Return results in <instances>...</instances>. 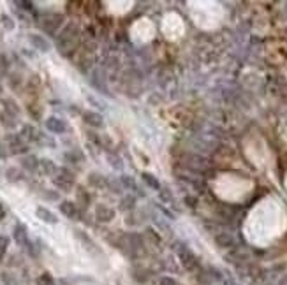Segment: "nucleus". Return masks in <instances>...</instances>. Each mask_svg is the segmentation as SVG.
Returning a JSON list of instances; mask_svg holds the SVG:
<instances>
[{
  "label": "nucleus",
  "instance_id": "1",
  "mask_svg": "<svg viewBox=\"0 0 287 285\" xmlns=\"http://www.w3.org/2000/svg\"><path fill=\"white\" fill-rule=\"evenodd\" d=\"M74 178H76V174L71 171V169L67 167H60L58 169L57 176H53V185L57 187L58 190H64V192H71L74 187Z\"/></svg>",
  "mask_w": 287,
  "mask_h": 285
},
{
  "label": "nucleus",
  "instance_id": "2",
  "mask_svg": "<svg viewBox=\"0 0 287 285\" xmlns=\"http://www.w3.org/2000/svg\"><path fill=\"white\" fill-rule=\"evenodd\" d=\"M62 23H64V16H62V14H57V12H49V14H46V16L41 18L39 27L42 28L46 34L53 36V34H57V30L62 27Z\"/></svg>",
  "mask_w": 287,
  "mask_h": 285
},
{
  "label": "nucleus",
  "instance_id": "3",
  "mask_svg": "<svg viewBox=\"0 0 287 285\" xmlns=\"http://www.w3.org/2000/svg\"><path fill=\"white\" fill-rule=\"evenodd\" d=\"M93 215H95V220L102 222V224H109L111 220H115L117 217V211H115L111 206H106V204H97L95 209H93Z\"/></svg>",
  "mask_w": 287,
  "mask_h": 285
},
{
  "label": "nucleus",
  "instance_id": "4",
  "mask_svg": "<svg viewBox=\"0 0 287 285\" xmlns=\"http://www.w3.org/2000/svg\"><path fill=\"white\" fill-rule=\"evenodd\" d=\"M44 127L51 134H64L67 130V122L58 117H48L44 120Z\"/></svg>",
  "mask_w": 287,
  "mask_h": 285
},
{
  "label": "nucleus",
  "instance_id": "5",
  "mask_svg": "<svg viewBox=\"0 0 287 285\" xmlns=\"http://www.w3.org/2000/svg\"><path fill=\"white\" fill-rule=\"evenodd\" d=\"M36 217L39 218L41 222H44V224H49V225L58 224L57 213H53L51 209L46 208V206H37L36 208Z\"/></svg>",
  "mask_w": 287,
  "mask_h": 285
},
{
  "label": "nucleus",
  "instance_id": "6",
  "mask_svg": "<svg viewBox=\"0 0 287 285\" xmlns=\"http://www.w3.org/2000/svg\"><path fill=\"white\" fill-rule=\"evenodd\" d=\"M29 41H30V44H32V48L37 49V51H41V53H48L49 49H51V44H49V41L46 39L44 36H39V34H30Z\"/></svg>",
  "mask_w": 287,
  "mask_h": 285
},
{
  "label": "nucleus",
  "instance_id": "7",
  "mask_svg": "<svg viewBox=\"0 0 287 285\" xmlns=\"http://www.w3.org/2000/svg\"><path fill=\"white\" fill-rule=\"evenodd\" d=\"M20 165L27 173H37L41 165V159H37L36 155H25L20 159Z\"/></svg>",
  "mask_w": 287,
  "mask_h": 285
},
{
  "label": "nucleus",
  "instance_id": "8",
  "mask_svg": "<svg viewBox=\"0 0 287 285\" xmlns=\"http://www.w3.org/2000/svg\"><path fill=\"white\" fill-rule=\"evenodd\" d=\"M83 122H85L88 127H93V129L104 127V118H102V115L97 111H85L83 113Z\"/></svg>",
  "mask_w": 287,
  "mask_h": 285
},
{
  "label": "nucleus",
  "instance_id": "9",
  "mask_svg": "<svg viewBox=\"0 0 287 285\" xmlns=\"http://www.w3.org/2000/svg\"><path fill=\"white\" fill-rule=\"evenodd\" d=\"M58 209H60V213L64 215V217L71 218V220H74V218L80 217V208H78V204L76 203H73V201H60Z\"/></svg>",
  "mask_w": 287,
  "mask_h": 285
},
{
  "label": "nucleus",
  "instance_id": "10",
  "mask_svg": "<svg viewBox=\"0 0 287 285\" xmlns=\"http://www.w3.org/2000/svg\"><path fill=\"white\" fill-rule=\"evenodd\" d=\"M122 183V187L123 189H129L132 190L134 194H136V197H145V192L141 190V187H139L138 183H136V180H134L132 176H129V174H122L120 180H118Z\"/></svg>",
  "mask_w": 287,
  "mask_h": 285
},
{
  "label": "nucleus",
  "instance_id": "11",
  "mask_svg": "<svg viewBox=\"0 0 287 285\" xmlns=\"http://www.w3.org/2000/svg\"><path fill=\"white\" fill-rule=\"evenodd\" d=\"M178 248H176V252H178V257H180V261H182V264L185 266L187 269H190L192 266L196 264V257L192 255V252H190L187 246H183L182 243H178Z\"/></svg>",
  "mask_w": 287,
  "mask_h": 285
},
{
  "label": "nucleus",
  "instance_id": "12",
  "mask_svg": "<svg viewBox=\"0 0 287 285\" xmlns=\"http://www.w3.org/2000/svg\"><path fill=\"white\" fill-rule=\"evenodd\" d=\"M20 137L27 143H39V137H41V132L34 127V125H23L21 127V134Z\"/></svg>",
  "mask_w": 287,
  "mask_h": 285
},
{
  "label": "nucleus",
  "instance_id": "13",
  "mask_svg": "<svg viewBox=\"0 0 287 285\" xmlns=\"http://www.w3.org/2000/svg\"><path fill=\"white\" fill-rule=\"evenodd\" d=\"M12 236H14V240H16L18 245H21V246L29 245V233H27V227H25L21 222H18V224L14 225V229H12Z\"/></svg>",
  "mask_w": 287,
  "mask_h": 285
},
{
  "label": "nucleus",
  "instance_id": "14",
  "mask_svg": "<svg viewBox=\"0 0 287 285\" xmlns=\"http://www.w3.org/2000/svg\"><path fill=\"white\" fill-rule=\"evenodd\" d=\"M88 185L93 189H108L109 180L101 173H90L88 174Z\"/></svg>",
  "mask_w": 287,
  "mask_h": 285
},
{
  "label": "nucleus",
  "instance_id": "15",
  "mask_svg": "<svg viewBox=\"0 0 287 285\" xmlns=\"http://www.w3.org/2000/svg\"><path fill=\"white\" fill-rule=\"evenodd\" d=\"M39 171L42 174H46V176H57L58 167H57V164L51 161V159H41Z\"/></svg>",
  "mask_w": 287,
  "mask_h": 285
},
{
  "label": "nucleus",
  "instance_id": "16",
  "mask_svg": "<svg viewBox=\"0 0 287 285\" xmlns=\"http://www.w3.org/2000/svg\"><path fill=\"white\" fill-rule=\"evenodd\" d=\"M136 204H138L136 196H123L118 203V209L123 213H130L132 209H136Z\"/></svg>",
  "mask_w": 287,
  "mask_h": 285
},
{
  "label": "nucleus",
  "instance_id": "17",
  "mask_svg": "<svg viewBox=\"0 0 287 285\" xmlns=\"http://www.w3.org/2000/svg\"><path fill=\"white\" fill-rule=\"evenodd\" d=\"M141 178H143V181H145V185L148 187V189H152V190H161V189H162L157 178H155L152 173H148V171L141 173Z\"/></svg>",
  "mask_w": 287,
  "mask_h": 285
},
{
  "label": "nucleus",
  "instance_id": "18",
  "mask_svg": "<svg viewBox=\"0 0 287 285\" xmlns=\"http://www.w3.org/2000/svg\"><path fill=\"white\" fill-rule=\"evenodd\" d=\"M5 178H7V181H12V183H16V181H21L23 180V173H21L20 167H9L7 171H5Z\"/></svg>",
  "mask_w": 287,
  "mask_h": 285
},
{
  "label": "nucleus",
  "instance_id": "19",
  "mask_svg": "<svg viewBox=\"0 0 287 285\" xmlns=\"http://www.w3.org/2000/svg\"><path fill=\"white\" fill-rule=\"evenodd\" d=\"M76 196H78V204L80 206H83V208H86V206H90V194L86 192L83 187H78V192H76Z\"/></svg>",
  "mask_w": 287,
  "mask_h": 285
},
{
  "label": "nucleus",
  "instance_id": "20",
  "mask_svg": "<svg viewBox=\"0 0 287 285\" xmlns=\"http://www.w3.org/2000/svg\"><path fill=\"white\" fill-rule=\"evenodd\" d=\"M106 159H108V162L111 164V167H113V169H117V171H122V169H123V161H122L118 155L108 153V155H106Z\"/></svg>",
  "mask_w": 287,
  "mask_h": 285
},
{
  "label": "nucleus",
  "instance_id": "21",
  "mask_svg": "<svg viewBox=\"0 0 287 285\" xmlns=\"http://www.w3.org/2000/svg\"><path fill=\"white\" fill-rule=\"evenodd\" d=\"M4 106H5V113H9V115H12V117H18V115H20V108H18L16 102L11 101V99L4 101Z\"/></svg>",
  "mask_w": 287,
  "mask_h": 285
},
{
  "label": "nucleus",
  "instance_id": "22",
  "mask_svg": "<svg viewBox=\"0 0 287 285\" xmlns=\"http://www.w3.org/2000/svg\"><path fill=\"white\" fill-rule=\"evenodd\" d=\"M0 21H2V27H4V30H7V32H11V30H14V20H12L11 16H7V14H4V16L0 18Z\"/></svg>",
  "mask_w": 287,
  "mask_h": 285
},
{
  "label": "nucleus",
  "instance_id": "23",
  "mask_svg": "<svg viewBox=\"0 0 287 285\" xmlns=\"http://www.w3.org/2000/svg\"><path fill=\"white\" fill-rule=\"evenodd\" d=\"M37 145H41V146H49V148H55V146H57V143H55V141H53L49 136H46V134L41 132L39 143H37Z\"/></svg>",
  "mask_w": 287,
  "mask_h": 285
},
{
  "label": "nucleus",
  "instance_id": "24",
  "mask_svg": "<svg viewBox=\"0 0 287 285\" xmlns=\"http://www.w3.org/2000/svg\"><path fill=\"white\" fill-rule=\"evenodd\" d=\"M64 159L67 162H73V164H76V162H80V161H83V155L81 153H76V152H65L64 153Z\"/></svg>",
  "mask_w": 287,
  "mask_h": 285
},
{
  "label": "nucleus",
  "instance_id": "25",
  "mask_svg": "<svg viewBox=\"0 0 287 285\" xmlns=\"http://www.w3.org/2000/svg\"><path fill=\"white\" fill-rule=\"evenodd\" d=\"M159 197H161L162 203H173V194L169 189H161L159 190Z\"/></svg>",
  "mask_w": 287,
  "mask_h": 285
},
{
  "label": "nucleus",
  "instance_id": "26",
  "mask_svg": "<svg viewBox=\"0 0 287 285\" xmlns=\"http://www.w3.org/2000/svg\"><path fill=\"white\" fill-rule=\"evenodd\" d=\"M42 197H44L46 201H60V194L57 190H44Z\"/></svg>",
  "mask_w": 287,
  "mask_h": 285
},
{
  "label": "nucleus",
  "instance_id": "27",
  "mask_svg": "<svg viewBox=\"0 0 287 285\" xmlns=\"http://www.w3.org/2000/svg\"><path fill=\"white\" fill-rule=\"evenodd\" d=\"M7 248H9V238L7 236H0V259L4 257V253L7 252Z\"/></svg>",
  "mask_w": 287,
  "mask_h": 285
},
{
  "label": "nucleus",
  "instance_id": "28",
  "mask_svg": "<svg viewBox=\"0 0 287 285\" xmlns=\"http://www.w3.org/2000/svg\"><path fill=\"white\" fill-rule=\"evenodd\" d=\"M7 67H9L7 58H5V55H2V53H0V74L7 73Z\"/></svg>",
  "mask_w": 287,
  "mask_h": 285
},
{
  "label": "nucleus",
  "instance_id": "29",
  "mask_svg": "<svg viewBox=\"0 0 287 285\" xmlns=\"http://www.w3.org/2000/svg\"><path fill=\"white\" fill-rule=\"evenodd\" d=\"M18 7H21V11H27V12H32L34 11V4L32 2H16Z\"/></svg>",
  "mask_w": 287,
  "mask_h": 285
},
{
  "label": "nucleus",
  "instance_id": "30",
  "mask_svg": "<svg viewBox=\"0 0 287 285\" xmlns=\"http://www.w3.org/2000/svg\"><path fill=\"white\" fill-rule=\"evenodd\" d=\"M5 217H7V208H5L4 203H0V222L4 220Z\"/></svg>",
  "mask_w": 287,
  "mask_h": 285
},
{
  "label": "nucleus",
  "instance_id": "31",
  "mask_svg": "<svg viewBox=\"0 0 287 285\" xmlns=\"http://www.w3.org/2000/svg\"><path fill=\"white\" fill-rule=\"evenodd\" d=\"M161 285H176V282H174L173 278H169V277H164L161 280Z\"/></svg>",
  "mask_w": 287,
  "mask_h": 285
},
{
  "label": "nucleus",
  "instance_id": "32",
  "mask_svg": "<svg viewBox=\"0 0 287 285\" xmlns=\"http://www.w3.org/2000/svg\"><path fill=\"white\" fill-rule=\"evenodd\" d=\"M9 153H11V152H9V150H5L4 146L0 145V159H2V161H4V159H7Z\"/></svg>",
  "mask_w": 287,
  "mask_h": 285
},
{
  "label": "nucleus",
  "instance_id": "33",
  "mask_svg": "<svg viewBox=\"0 0 287 285\" xmlns=\"http://www.w3.org/2000/svg\"><path fill=\"white\" fill-rule=\"evenodd\" d=\"M185 203L189 204V208H196V199H190V197H185Z\"/></svg>",
  "mask_w": 287,
  "mask_h": 285
},
{
  "label": "nucleus",
  "instance_id": "34",
  "mask_svg": "<svg viewBox=\"0 0 287 285\" xmlns=\"http://www.w3.org/2000/svg\"><path fill=\"white\" fill-rule=\"evenodd\" d=\"M2 92H4V88H2V84H0V95H2Z\"/></svg>",
  "mask_w": 287,
  "mask_h": 285
}]
</instances>
